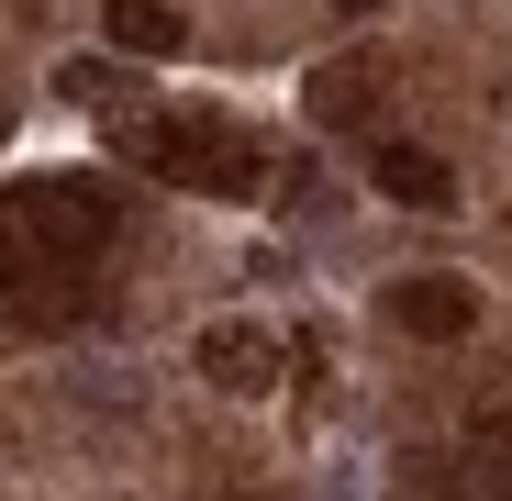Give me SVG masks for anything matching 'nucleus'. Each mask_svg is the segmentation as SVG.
<instances>
[{
  "label": "nucleus",
  "instance_id": "obj_1",
  "mask_svg": "<svg viewBox=\"0 0 512 501\" xmlns=\"http://www.w3.org/2000/svg\"><path fill=\"white\" fill-rule=\"evenodd\" d=\"M101 312V279L78 268V257H45V245H23L12 223H0V323H23V334H78Z\"/></svg>",
  "mask_w": 512,
  "mask_h": 501
},
{
  "label": "nucleus",
  "instance_id": "obj_2",
  "mask_svg": "<svg viewBox=\"0 0 512 501\" xmlns=\"http://www.w3.org/2000/svg\"><path fill=\"white\" fill-rule=\"evenodd\" d=\"M134 156L156 167L167 190H212V201H234V190H256V156L223 134V123H190V112H134Z\"/></svg>",
  "mask_w": 512,
  "mask_h": 501
},
{
  "label": "nucleus",
  "instance_id": "obj_3",
  "mask_svg": "<svg viewBox=\"0 0 512 501\" xmlns=\"http://www.w3.org/2000/svg\"><path fill=\"white\" fill-rule=\"evenodd\" d=\"M0 223H12L23 245H45V257H78V268H101V245H112V190L90 179H23L12 201H0Z\"/></svg>",
  "mask_w": 512,
  "mask_h": 501
},
{
  "label": "nucleus",
  "instance_id": "obj_4",
  "mask_svg": "<svg viewBox=\"0 0 512 501\" xmlns=\"http://www.w3.org/2000/svg\"><path fill=\"white\" fill-rule=\"evenodd\" d=\"M201 379L234 390V401H256V390H279V379H290V357H279L256 323H201Z\"/></svg>",
  "mask_w": 512,
  "mask_h": 501
},
{
  "label": "nucleus",
  "instance_id": "obj_5",
  "mask_svg": "<svg viewBox=\"0 0 512 501\" xmlns=\"http://www.w3.org/2000/svg\"><path fill=\"white\" fill-rule=\"evenodd\" d=\"M379 312H390V334H423V346H457V334H479V290H468V279H401Z\"/></svg>",
  "mask_w": 512,
  "mask_h": 501
},
{
  "label": "nucleus",
  "instance_id": "obj_6",
  "mask_svg": "<svg viewBox=\"0 0 512 501\" xmlns=\"http://www.w3.org/2000/svg\"><path fill=\"white\" fill-rule=\"evenodd\" d=\"M368 179H379L390 201H412V212H446V201H457V179H446V156H435V145H379V156H368Z\"/></svg>",
  "mask_w": 512,
  "mask_h": 501
},
{
  "label": "nucleus",
  "instance_id": "obj_7",
  "mask_svg": "<svg viewBox=\"0 0 512 501\" xmlns=\"http://www.w3.org/2000/svg\"><path fill=\"white\" fill-rule=\"evenodd\" d=\"M101 34H112V56H179L190 45L179 0H101Z\"/></svg>",
  "mask_w": 512,
  "mask_h": 501
},
{
  "label": "nucleus",
  "instance_id": "obj_8",
  "mask_svg": "<svg viewBox=\"0 0 512 501\" xmlns=\"http://www.w3.org/2000/svg\"><path fill=\"white\" fill-rule=\"evenodd\" d=\"M368 101H379V67H357V56L312 67V123H368Z\"/></svg>",
  "mask_w": 512,
  "mask_h": 501
},
{
  "label": "nucleus",
  "instance_id": "obj_9",
  "mask_svg": "<svg viewBox=\"0 0 512 501\" xmlns=\"http://www.w3.org/2000/svg\"><path fill=\"white\" fill-rule=\"evenodd\" d=\"M67 90L90 101V112H123V123H134V101H145V90H134V67H112V56H101V67H67Z\"/></svg>",
  "mask_w": 512,
  "mask_h": 501
},
{
  "label": "nucleus",
  "instance_id": "obj_10",
  "mask_svg": "<svg viewBox=\"0 0 512 501\" xmlns=\"http://www.w3.org/2000/svg\"><path fill=\"white\" fill-rule=\"evenodd\" d=\"M334 12H390V0H334Z\"/></svg>",
  "mask_w": 512,
  "mask_h": 501
},
{
  "label": "nucleus",
  "instance_id": "obj_11",
  "mask_svg": "<svg viewBox=\"0 0 512 501\" xmlns=\"http://www.w3.org/2000/svg\"><path fill=\"white\" fill-rule=\"evenodd\" d=\"M0 134H12V90H0Z\"/></svg>",
  "mask_w": 512,
  "mask_h": 501
},
{
  "label": "nucleus",
  "instance_id": "obj_12",
  "mask_svg": "<svg viewBox=\"0 0 512 501\" xmlns=\"http://www.w3.org/2000/svg\"><path fill=\"white\" fill-rule=\"evenodd\" d=\"M223 501H268V490H223Z\"/></svg>",
  "mask_w": 512,
  "mask_h": 501
}]
</instances>
